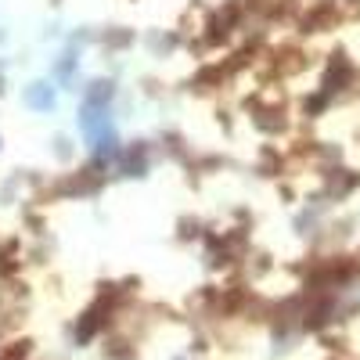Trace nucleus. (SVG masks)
<instances>
[{
    "label": "nucleus",
    "instance_id": "nucleus-5",
    "mask_svg": "<svg viewBox=\"0 0 360 360\" xmlns=\"http://www.w3.org/2000/svg\"><path fill=\"white\" fill-rule=\"evenodd\" d=\"M148 166H152V148H148L144 141L127 144L123 152L115 155V173H119V176H144Z\"/></svg>",
    "mask_w": 360,
    "mask_h": 360
},
{
    "label": "nucleus",
    "instance_id": "nucleus-1",
    "mask_svg": "<svg viewBox=\"0 0 360 360\" xmlns=\"http://www.w3.org/2000/svg\"><path fill=\"white\" fill-rule=\"evenodd\" d=\"M108 184V162L105 159H90L62 176H54L51 184L44 188V198H90V195H98L101 188Z\"/></svg>",
    "mask_w": 360,
    "mask_h": 360
},
{
    "label": "nucleus",
    "instance_id": "nucleus-7",
    "mask_svg": "<svg viewBox=\"0 0 360 360\" xmlns=\"http://www.w3.org/2000/svg\"><path fill=\"white\" fill-rule=\"evenodd\" d=\"M130 44H134V33H130V29H123V25L112 29V33H105V47L123 51V47H130Z\"/></svg>",
    "mask_w": 360,
    "mask_h": 360
},
{
    "label": "nucleus",
    "instance_id": "nucleus-4",
    "mask_svg": "<svg viewBox=\"0 0 360 360\" xmlns=\"http://www.w3.org/2000/svg\"><path fill=\"white\" fill-rule=\"evenodd\" d=\"M342 18H346V11H342L339 0H310V4L299 8L295 25H299V33H328V29H335Z\"/></svg>",
    "mask_w": 360,
    "mask_h": 360
},
{
    "label": "nucleus",
    "instance_id": "nucleus-6",
    "mask_svg": "<svg viewBox=\"0 0 360 360\" xmlns=\"http://www.w3.org/2000/svg\"><path fill=\"white\" fill-rule=\"evenodd\" d=\"M356 184H360V176L353 173V169H328L324 173V191H328V198H346L349 191H356Z\"/></svg>",
    "mask_w": 360,
    "mask_h": 360
},
{
    "label": "nucleus",
    "instance_id": "nucleus-3",
    "mask_svg": "<svg viewBox=\"0 0 360 360\" xmlns=\"http://www.w3.org/2000/svg\"><path fill=\"white\" fill-rule=\"evenodd\" d=\"M356 76H360V69L349 62V54L346 51H332V54H328V62H324V69H321V86L317 90L328 94V98L353 94Z\"/></svg>",
    "mask_w": 360,
    "mask_h": 360
},
{
    "label": "nucleus",
    "instance_id": "nucleus-2",
    "mask_svg": "<svg viewBox=\"0 0 360 360\" xmlns=\"http://www.w3.org/2000/svg\"><path fill=\"white\" fill-rule=\"evenodd\" d=\"M245 112L252 119V127L266 137H281L292 127V112H288L285 98L274 94V90H256L252 98H245Z\"/></svg>",
    "mask_w": 360,
    "mask_h": 360
}]
</instances>
